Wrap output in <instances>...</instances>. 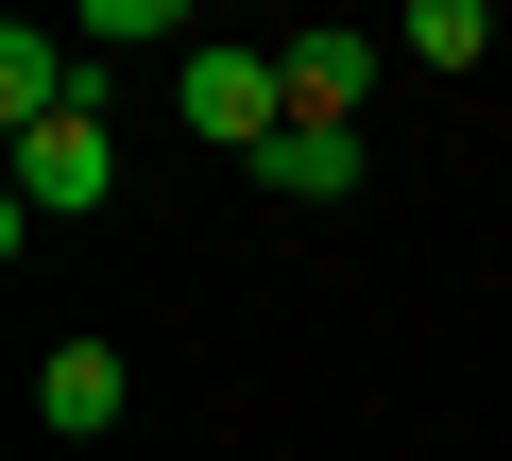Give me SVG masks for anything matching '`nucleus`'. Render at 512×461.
I'll return each mask as SVG.
<instances>
[{
    "label": "nucleus",
    "mask_w": 512,
    "mask_h": 461,
    "mask_svg": "<svg viewBox=\"0 0 512 461\" xmlns=\"http://www.w3.org/2000/svg\"><path fill=\"white\" fill-rule=\"evenodd\" d=\"M120 410H137V376H120V342H52V359H35V427H52V444H103Z\"/></svg>",
    "instance_id": "4"
},
{
    "label": "nucleus",
    "mask_w": 512,
    "mask_h": 461,
    "mask_svg": "<svg viewBox=\"0 0 512 461\" xmlns=\"http://www.w3.org/2000/svg\"><path fill=\"white\" fill-rule=\"evenodd\" d=\"M393 52H410V69H478V52H495V0H410Z\"/></svg>",
    "instance_id": "6"
},
{
    "label": "nucleus",
    "mask_w": 512,
    "mask_h": 461,
    "mask_svg": "<svg viewBox=\"0 0 512 461\" xmlns=\"http://www.w3.org/2000/svg\"><path fill=\"white\" fill-rule=\"evenodd\" d=\"M18 205H35V222L120 205V120H52V137H18Z\"/></svg>",
    "instance_id": "2"
},
{
    "label": "nucleus",
    "mask_w": 512,
    "mask_h": 461,
    "mask_svg": "<svg viewBox=\"0 0 512 461\" xmlns=\"http://www.w3.org/2000/svg\"><path fill=\"white\" fill-rule=\"evenodd\" d=\"M274 69H291V120H342V137H359V103H376V69H393V35H325V18H308V35L274 52Z\"/></svg>",
    "instance_id": "3"
},
{
    "label": "nucleus",
    "mask_w": 512,
    "mask_h": 461,
    "mask_svg": "<svg viewBox=\"0 0 512 461\" xmlns=\"http://www.w3.org/2000/svg\"><path fill=\"white\" fill-rule=\"evenodd\" d=\"M256 188H291V205H342V188H359V137H342V120H291L274 154H256Z\"/></svg>",
    "instance_id": "5"
},
{
    "label": "nucleus",
    "mask_w": 512,
    "mask_h": 461,
    "mask_svg": "<svg viewBox=\"0 0 512 461\" xmlns=\"http://www.w3.org/2000/svg\"><path fill=\"white\" fill-rule=\"evenodd\" d=\"M171 120H188L205 154L256 171V154L291 137V69H274V52H188V69H171Z\"/></svg>",
    "instance_id": "1"
},
{
    "label": "nucleus",
    "mask_w": 512,
    "mask_h": 461,
    "mask_svg": "<svg viewBox=\"0 0 512 461\" xmlns=\"http://www.w3.org/2000/svg\"><path fill=\"white\" fill-rule=\"evenodd\" d=\"M137 35H171V52H188V18H171V0H86V52H137Z\"/></svg>",
    "instance_id": "7"
}]
</instances>
